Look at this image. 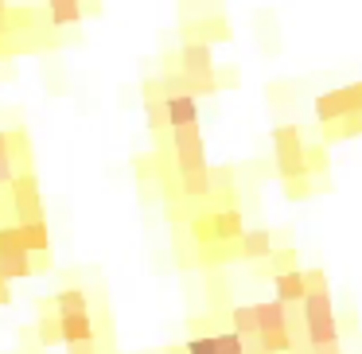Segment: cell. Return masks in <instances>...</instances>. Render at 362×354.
Here are the masks:
<instances>
[{"label":"cell","mask_w":362,"mask_h":354,"mask_svg":"<svg viewBox=\"0 0 362 354\" xmlns=\"http://www.w3.org/2000/svg\"><path fill=\"white\" fill-rule=\"evenodd\" d=\"M12 199H16V222H43L40 206V179L35 172H20L12 183Z\"/></svg>","instance_id":"obj_4"},{"label":"cell","mask_w":362,"mask_h":354,"mask_svg":"<svg viewBox=\"0 0 362 354\" xmlns=\"http://www.w3.org/2000/svg\"><path fill=\"white\" fill-rule=\"evenodd\" d=\"M312 354H343L339 343H327V346H312Z\"/></svg>","instance_id":"obj_21"},{"label":"cell","mask_w":362,"mask_h":354,"mask_svg":"<svg viewBox=\"0 0 362 354\" xmlns=\"http://www.w3.org/2000/svg\"><path fill=\"white\" fill-rule=\"evenodd\" d=\"M211 230H214V242L218 245L242 242V234H245L242 211H238V206H230V211H211Z\"/></svg>","instance_id":"obj_5"},{"label":"cell","mask_w":362,"mask_h":354,"mask_svg":"<svg viewBox=\"0 0 362 354\" xmlns=\"http://www.w3.org/2000/svg\"><path fill=\"white\" fill-rule=\"evenodd\" d=\"M66 354H98V343H74L66 346Z\"/></svg>","instance_id":"obj_20"},{"label":"cell","mask_w":362,"mask_h":354,"mask_svg":"<svg viewBox=\"0 0 362 354\" xmlns=\"http://www.w3.org/2000/svg\"><path fill=\"white\" fill-rule=\"evenodd\" d=\"M59 319H71V315H90V300L82 288H59L55 300H51Z\"/></svg>","instance_id":"obj_8"},{"label":"cell","mask_w":362,"mask_h":354,"mask_svg":"<svg viewBox=\"0 0 362 354\" xmlns=\"http://www.w3.org/2000/svg\"><path fill=\"white\" fill-rule=\"evenodd\" d=\"M273 288H276V300H281V304H304V300H308V276H304V269H292V273L273 276Z\"/></svg>","instance_id":"obj_7"},{"label":"cell","mask_w":362,"mask_h":354,"mask_svg":"<svg viewBox=\"0 0 362 354\" xmlns=\"http://www.w3.org/2000/svg\"><path fill=\"white\" fill-rule=\"evenodd\" d=\"M63 343L66 346L94 343V319H90V315H71V319H63Z\"/></svg>","instance_id":"obj_13"},{"label":"cell","mask_w":362,"mask_h":354,"mask_svg":"<svg viewBox=\"0 0 362 354\" xmlns=\"http://www.w3.org/2000/svg\"><path fill=\"white\" fill-rule=\"evenodd\" d=\"M172 152H175V167H180V172H199V167H206L203 129H199V125L172 129Z\"/></svg>","instance_id":"obj_3"},{"label":"cell","mask_w":362,"mask_h":354,"mask_svg":"<svg viewBox=\"0 0 362 354\" xmlns=\"http://www.w3.org/2000/svg\"><path fill=\"white\" fill-rule=\"evenodd\" d=\"M40 343H43V346L63 343V319H59L55 312H47V315L40 319Z\"/></svg>","instance_id":"obj_16"},{"label":"cell","mask_w":362,"mask_h":354,"mask_svg":"<svg viewBox=\"0 0 362 354\" xmlns=\"http://www.w3.org/2000/svg\"><path fill=\"white\" fill-rule=\"evenodd\" d=\"M304 323H308V343L312 346L339 343V319H335V304H331V288H312L308 292Z\"/></svg>","instance_id":"obj_1"},{"label":"cell","mask_w":362,"mask_h":354,"mask_svg":"<svg viewBox=\"0 0 362 354\" xmlns=\"http://www.w3.org/2000/svg\"><path fill=\"white\" fill-rule=\"evenodd\" d=\"M288 195L292 199H308V195H312V175H304V179H288Z\"/></svg>","instance_id":"obj_19"},{"label":"cell","mask_w":362,"mask_h":354,"mask_svg":"<svg viewBox=\"0 0 362 354\" xmlns=\"http://www.w3.org/2000/svg\"><path fill=\"white\" fill-rule=\"evenodd\" d=\"M273 148L276 156H284V152H304V136H300V125H276L273 129Z\"/></svg>","instance_id":"obj_15"},{"label":"cell","mask_w":362,"mask_h":354,"mask_svg":"<svg viewBox=\"0 0 362 354\" xmlns=\"http://www.w3.org/2000/svg\"><path fill=\"white\" fill-rule=\"evenodd\" d=\"M253 312H257V327H261V350L265 354H292V338H288V327H284L281 300L253 304Z\"/></svg>","instance_id":"obj_2"},{"label":"cell","mask_w":362,"mask_h":354,"mask_svg":"<svg viewBox=\"0 0 362 354\" xmlns=\"http://www.w3.org/2000/svg\"><path fill=\"white\" fill-rule=\"evenodd\" d=\"M164 354H187V346H168Z\"/></svg>","instance_id":"obj_23"},{"label":"cell","mask_w":362,"mask_h":354,"mask_svg":"<svg viewBox=\"0 0 362 354\" xmlns=\"http://www.w3.org/2000/svg\"><path fill=\"white\" fill-rule=\"evenodd\" d=\"M238 249H242V257H250V261H269L273 257V234H269V230H245L242 242H238Z\"/></svg>","instance_id":"obj_11"},{"label":"cell","mask_w":362,"mask_h":354,"mask_svg":"<svg viewBox=\"0 0 362 354\" xmlns=\"http://www.w3.org/2000/svg\"><path fill=\"white\" fill-rule=\"evenodd\" d=\"M16 234H20V249L32 257V253H47L51 237H47V222H16Z\"/></svg>","instance_id":"obj_9"},{"label":"cell","mask_w":362,"mask_h":354,"mask_svg":"<svg viewBox=\"0 0 362 354\" xmlns=\"http://www.w3.org/2000/svg\"><path fill=\"white\" fill-rule=\"evenodd\" d=\"M47 16H51V24H78L82 16H86V4H78V0H51L47 4Z\"/></svg>","instance_id":"obj_14"},{"label":"cell","mask_w":362,"mask_h":354,"mask_svg":"<svg viewBox=\"0 0 362 354\" xmlns=\"http://www.w3.org/2000/svg\"><path fill=\"white\" fill-rule=\"evenodd\" d=\"M304 156H308V175H323V172H327V148H323V144L304 148Z\"/></svg>","instance_id":"obj_18"},{"label":"cell","mask_w":362,"mask_h":354,"mask_svg":"<svg viewBox=\"0 0 362 354\" xmlns=\"http://www.w3.org/2000/svg\"><path fill=\"white\" fill-rule=\"evenodd\" d=\"M164 110H168V125H172V129H180V125H199V105H195V98H187V94L168 98Z\"/></svg>","instance_id":"obj_10"},{"label":"cell","mask_w":362,"mask_h":354,"mask_svg":"<svg viewBox=\"0 0 362 354\" xmlns=\"http://www.w3.org/2000/svg\"><path fill=\"white\" fill-rule=\"evenodd\" d=\"M12 300V288H8V281H0V304H8Z\"/></svg>","instance_id":"obj_22"},{"label":"cell","mask_w":362,"mask_h":354,"mask_svg":"<svg viewBox=\"0 0 362 354\" xmlns=\"http://www.w3.org/2000/svg\"><path fill=\"white\" fill-rule=\"evenodd\" d=\"M351 113V102H346V90H327V94L315 98V117L323 121V129L327 125H339V121Z\"/></svg>","instance_id":"obj_6"},{"label":"cell","mask_w":362,"mask_h":354,"mask_svg":"<svg viewBox=\"0 0 362 354\" xmlns=\"http://www.w3.org/2000/svg\"><path fill=\"white\" fill-rule=\"evenodd\" d=\"M183 346L187 354H218V335H191Z\"/></svg>","instance_id":"obj_17"},{"label":"cell","mask_w":362,"mask_h":354,"mask_svg":"<svg viewBox=\"0 0 362 354\" xmlns=\"http://www.w3.org/2000/svg\"><path fill=\"white\" fill-rule=\"evenodd\" d=\"M0 273H4V281L32 276V257L24 249H0Z\"/></svg>","instance_id":"obj_12"}]
</instances>
